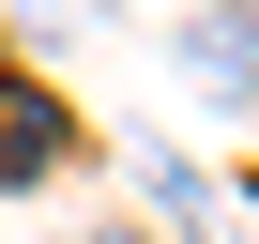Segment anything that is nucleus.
Listing matches in <instances>:
<instances>
[{"label": "nucleus", "instance_id": "nucleus-1", "mask_svg": "<svg viewBox=\"0 0 259 244\" xmlns=\"http://www.w3.org/2000/svg\"><path fill=\"white\" fill-rule=\"evenodd\" d=\"M198 76H213V92H259V31L213 16V31H198Z\"/></svg>", "mask_w": 259, "mask_h": 244}, {"label": "nucleus", "instance_id": "nucleus-2", "mask_svg": "<svg viewBox=\"0 0 259 244\" xmlns=\"http://www.w3.org/2000/svg\"><path fill=\"white\" fill-rule=\"evenodd\" d=\"M92 244H138V229H92Z\"/></svg>", "mask_w": 259, "mask_h": 244}]
</instances>
